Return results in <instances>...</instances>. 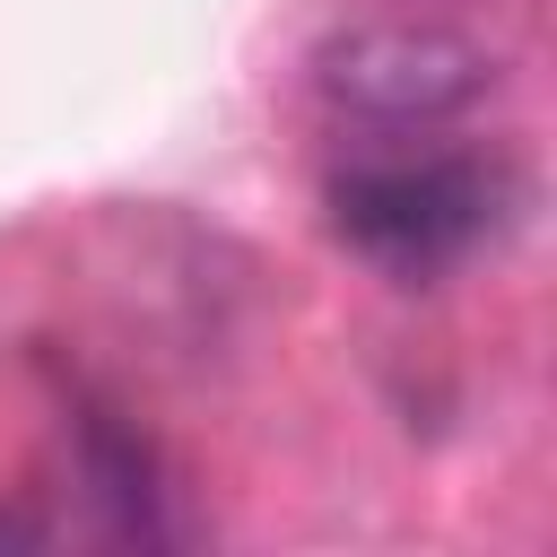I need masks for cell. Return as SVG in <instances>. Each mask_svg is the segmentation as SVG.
Returning <instances> with one entry per match:
<instances>
[{
	"label": "cell",
	"instance_id": "6da1fadb",
	"mask_svg": "<svg viewBox=\"0 0 557 557\" xmlns=\"http://www.w3.org/2000/svg\"><path fill=\"white\" fill-rule=\"evenodd\" d=\"M513 209V174L470 148H383L331 174V226L357 261L400 287H435L479 244H496Z\"/></svg>",
	"mask_w": 557,
	"mask_h": 557
},
{
	"label": "cell",
	"instance_id": "7a4b0ae2",
	"mask_svg": "<svg viewBox=\"0 0 557 557\" xmlns=\"http://www.w3.org/2000/svg\"><path fill=\"white\" fill-rule=\"evenodd\" d=\"M313 96L357 131H435L496 96V52L435 17H366L313 44Z\"/></svg>",
	"mask_w": 557,
	"mask_h": 557
}]
</instances>
